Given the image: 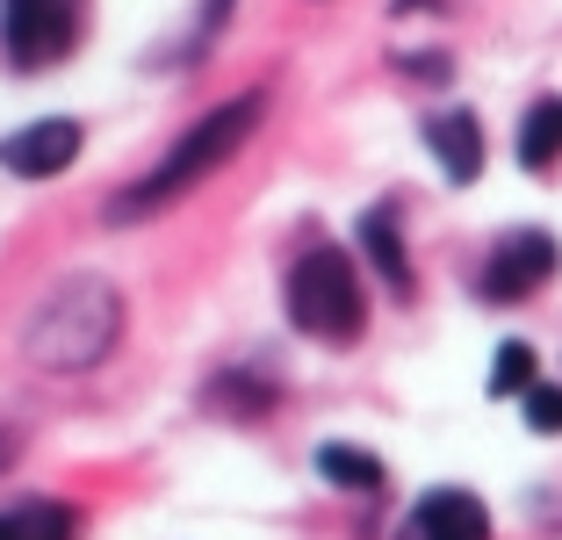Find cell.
<instances>
[{"label": "cell", "mask_w": 562, "mask_h": 540, "mask_svg": "<svg viewBox=\"0 0 562 540\" xmlns=\"http://www.w3.org/2000/svg\"><path fill=\"white\" fill-rule=\"evenodd\" d=\"M317 475L339 483V491H382V461L368 454V447H347V440L317 447Z\"/></svg>", "instance_id": "obj_12"}, {"label": "cell", "mask_w": 562, "mask_h": 540, "mask_svg": "<svg viewBox=\"0 0 562 540\" xmlns=\"http://www.w3.org/2000/svg\"><path fill=\"white\" fill-rule=\"evenodd\" d=\"M361 252L375 260V274L397 295H412V260H404V238H397V210H368L361 216Z\"/></svg>", "instance_id": "obj_10"}, {"label": "cell", "mask_w": 562, "mask_h": 540, "mask_svg": "<svg viewBox=\"0 0 562 540\" xmlns=\"http://www.w3.org/2000/svg\"><path fill=\"white\" fill-rule=\"evenodd\" d=\"M533 390V346L527 339H505L491 360V396H527Z\"/></svg>", "instance_id": "obj_13"}, {"label": "cell", "mask_w": 562, "mask_h": 540, "mask_svg": "<svg viewBox=\"0 0 562 540\" xmlns=\"http://www.w3.org/2000/svg\"><path fill=\"white\" fill-rule=\"evenodd\" d=\"M397 540H491V511L469 491H426Z\"/></svg>", "instance_id": "obj_7"}, {"label": "cell", "mask_w": 562, "mask_h": 540, "mask_svg": "<svg viewBox=\"0 0 562 540\" xmlns=\"http://www.w3.org/2000/svg\"><path fill=\"white\" fill-rule=\"evenodd\" d=\"M426 145H432V159L447 166V180H454V188H469V180L483 173V131H476V115H469V109L432 115V123H426Z\"/></svg>", "instance_id": "obj_8"}, {"label": "cell", "mask_w": 562, "mask_h": 540, "mask_svg": "<svg viewBox=\"0 0 562 540\" xmlns=\"http://www.w3.org/2000/svg\"><path fill=\"white\" fill-rule=\"evenodd\" d=\"M72 533H80V511L58 497H30V505L0 511V540H72Z\"/></svg>", "instance_id": "obj_9"}, {"label": "cell", "mask_w": 562, "mask_h": 540, "mask_svg": "<svg viewBox=\"0 0 562 540\" xmlns=\"http://www.w3.org/2000/svg\"><path fill=\"white\" fill-rule=\"evenodd\" d=\"M72 8L80 0H0V44H8V58L22 72L58 66L72 50V22H80Z\"/></svg>", "instance_id": "obj_4"}, {"label": "cell", "mask_w": 562, "mask_h": 540, "mask_svg": "<svg viewBox=\"0 0 562 540\" xmlns=\"http://www.w3.org/2000/svg\"><path fill=\"white\" fill-rule=\"evenodd\" d=\"M260 115H267V94H238V101H224V109H210L188 137H173V151H166L137 188H123V195L109 202V224H137V216H159L166 202H181L195 180H210L216 166L260 131Z\"/></svg>", "instance_id": "obj_1"}, {"label": "cell", "mask_w": 562, "mask_h": 540, "mask_svg": "<svg viewBox=\"0 0 562 540\" xmlns=\"http://www.w3.org/2000/svg\"><path fill=\"white\" fill-rule=\"evenodd\" d=\"M555 159H562V94H541L527 109V123H519V166L548 173Z\"/></svg>", "instance_id": "obj_11"}, {"label": "cell", "mask_w": 562, "mask_h": 540, "mask_svg": "<svg viewBox=\"0 0 562 540\" xmlns=\"http://www.w3.org/2000/svg\"><path fill=\"white\" fill-rule=\"evenodd\" d=\"M289 317H296V331L331 339V346L361 339V325H368L361 274H353V260L339 246H311L296 267H289Z\"/></svg>", "instance_id": "obj_3"}, {"label": "cell", "mask_w": 562, "mask_h": 540, "mask_svg": "<svg viewBox=\"0 0 562 540\" xmlns=\"http://www.w3.org/2000/svg\"><path fill=\"white\" fill-rule=\"evenodd\" d=\"M519 404H527V426L533 432H562V390H555V382H533Z\"/></svg>", "instance_id": "obj_14"}, {"label": "cell", "mask_w": 562, "mask_h": 540, "mask_svg": "<svg viewBox=\"0 0 562 540\" xmlns=\"http://www.w3.org/2000/svg\"><path fill=\"white\" fill-rule=\"evenodd\" d=\"M123 339V295L101 274H72L44 295V311L22 331V353L44 368V375H80L94 360H109V346Z\"/></svg>", "instance_id": "obj_2"}, {"label": "cell", "mask_w": 562, "mask_h": 540, "mask_svg": "<svg viewBox=\"0 0 562 540\" xmlns=\"http://www.w3.org/2000/svg\"><path fill=\"white\" fill-rule=\"evenodd\" d=\"M8 454H15V440H8V432H0V461H8Z\"/></svg>", "instance_id": "obj_15"}, {"label": "cell", "mask_w": 562, "mask_h": 540, "mask_svg": "<svg viewBox=\"0 0 562 540\" xmlns=\"http://www.w3.org/2000/svg\"><path fill=\"white\" fill-rule=\"evenodd\" d=\"M555 267H562V252H555L548 230H505V238L491 246V260H483L476 289L491 295V303H519V295H533Z\"/></svg>", "instance_id": "obj_5"}, {"label": "cell", "mask_w": 562, "mask_h": 540, "mask_svg": "<svg viewBox=\"0 0 562 540\" xmlns=\"http://www.w3.org/2000/svg\"><path fill=\"white\" fill-rule=\"evenodd\" d=\"M72 159H80V123L72 115H44V123H30V131H15L0 145V166L22 180H50V173H66Z\"/></svg>", "instance_id": "obj_6"}]
</instances>
